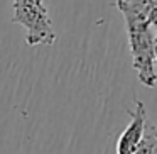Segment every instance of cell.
<instances>
[{"mask_svg": "<svg viewBox=\"0 0 157 154\" xmlns=\"http://www.w3.org/2000/svg\"><path fill=\"white\" fill-rule=\"evenodd\" d=\"M155 66H157V36H155Z\"/></svg>", "mask_w": 157, "mask_h": 154, "instance_id": "5b68a950", "label": "cell"}, {"mask_svg": "<svg viewBox=\"0 0 157 154\" xmlns=\"http://www.w3.org/2000/svg\"><path fill=\"white\" fill-rule=\"evenodd\" d=\"M12 22L25 29V42L29 46H52L56 32L42 0H14Z\"/></svg>", "mask_w": 157, "mask_h": 154, "instance_id": "7a4b0ae2", "label": "cell"}, {"mask_svg": "<svg viewBox=\"0 0 157 154\" xmlns=\"http://www.w3.org/2000/svg\"><path fill=\"white\" fill-rule=\"evenodd\" d=\"M117 9L122 12L127 26L132 66L144 86L157 85L155 66V36H157V4L117 0Z\"/></svg>", "mask_w": 157, "mask_h": 154, "instance_id": "6da1fadb", "label": "cell"}, {"mask_svg": "<svg viewBox=\"0 0 157 154\" xmlns=\"http://www.w3.org/2000/svg\"><path fill=\"white\" fill-rule=\"evenodd\" d=\"M128 115L130 124L123 129V132L118 136V140H117V154H133L145 132L149 117H147L145 105L140 100H135V107L133 110H128Z\"/></svg>", "mask_w": 157, "mask_h": 154, "instance_id": "3957f363", "label": "cell"}, {"mask_svg": "<svg viewBox=\"0 0 157 154\" xmlns=\"http://www.w3.org/2000/svg\"><path fill=\"white\" fill-rule=\"evenodd\" d=\"M133 154H157V125L147 120L145 132Z\"/></svg>", "mask_w": 157, "mask_h": 154, "instance_id": "277c9868", "label": "cell"}]
</instances>
